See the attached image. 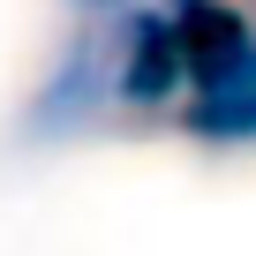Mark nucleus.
Listing matches in <instances>:
<instances>
[{
	"label": "nucleus",
	"mask_w": 256,
	"mask_h": 256,
	"mask_svg": "<svg viewBox=\"0 0 256 256\" xmlns=\"http://www.w3.org/2000/svg\"><path fill=\"white\" fill-rule=\"evenodd\" d=\"M98 30H106L113 98H120V106H166V98L188 83V60H181V46H174L166 8H113V16H98Z\"/></svg>",
	"instance_id": "nucleus-1"
},
{
	"label": "nucleus",
	"mask_w": 256,
	"mask_h": 256,
	"mask_svg": "<svg viewBox=\"0 0 256 256\" xmlns=\"http://www.w3.org/2000/svg\"><path fill=\"white\" fill-rule=\"evenodd\" d=\"M174 120L188 136H204V144H248L256 136V38L234 60H218L211 76H196Z\"/></svg>",
	"instance_id": "nucleus-2"
}]
</instances>
